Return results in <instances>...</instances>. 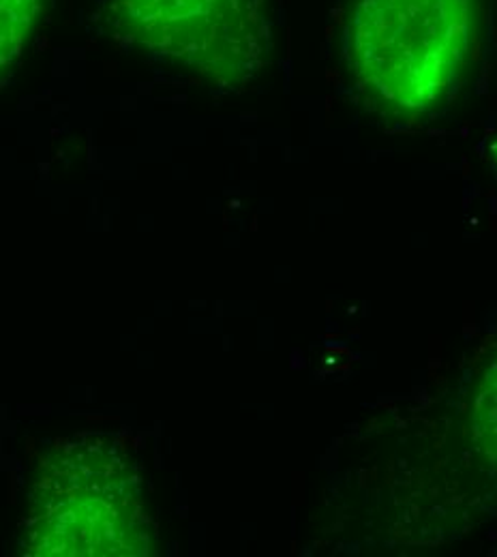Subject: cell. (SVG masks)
Segmentation results:
<instances>
[{
	"label": "cell",
	"instance_id": "cell-1",
	"mask_svg": "<svg viewBox=\"0 0 497 557\" xmlns=\"http://www.w3.org/2000/svg\"><path fill=\"white\" fill-rule=\"evenodd\" d=\"M479 0H355L348 28L358 86L384 112L417 116L457 86Z\"/></svg>",
	"mask_w": 497,
	"mask_h": 557
},
{
	"label": "cell",
	"instance_id": "cell-2",
	"mask_svg": "<svg viewBox=\"0 0 497 557\" xmlns=\"http://www.w3.org/2000/svg\"><path fill=\"white\" fill-rule=\"evenodd\" d=\"M110 30L148 59L240 86L269 61L271 0H103Z\"/></svg>",
	"mask_w": 497,
	"mask_h": 557
},
{
	"label": "cell",
	"instance_id": "cell-3",
	"mask_svg": "<svg viewBox=\"0 0 497 557\" xmlns=\"http://www.w3.org/2000/svg\"><path fill=\"white\" fill-rule=\"evenodd\" d=\"M44 11L46 0H0V82L20 63Z\"/></svg>",
	"mask_w": 497,
	"mask_h": 557
},
{
	"label": "cell",
	"instance_id": "cell-4",
	"mask_svg": "<svg viewBox=\"0 0 497 557\" xmlns=\"http://www.w3.org/2000/svg\"><path fill=\"white\" fill-rule=\"evenodd\" d=\"M472 433L479 448L497 466V360L479 384L472 410Z\"/></svg>",
	"mask_w": 497,
	"mask_h": 557
}]
</instances>
